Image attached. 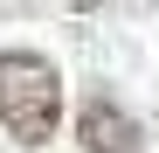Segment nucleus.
<instances>
[{
    "instance_id": "3",
    "label": "nucleus",
    "mask_w": 159,
    "mask_h": 153,
    "mask_svg": "<svg viewBox=\"0 0 159 153\" xmlns=\"http://www.w3.org/2000/svg\"><path fill=\"white\" fill-rule=\"evenodd\" d=\"M76 7H90V0H76Z\"/></svg>"
},
{
    "instance_id": "1",
    "label": "nucleus",
    "mask_w": 159,
    "mask_h": 153,
    "mask_svg": "<svg viewBox=\"0 0 159 153\" xmlns=\"http://www.w3.org/2000/svg\"><path fill=\"white\" fill-rule=\"evenodd\" d=\"M62 118V76L35 49H7L0 56V125L21 146H48Z\"/></svg>"
},
{
    "instance_id": "2",
    "label": "nucleus",
    "mask_w": 159,
    "mask_h": 153,
    "mask_svg": "<svg viewBox=\"0 0 159 153\" xmlns=\"http://www.w3.org/2000/svg\"><path fill=\"white\" fill-rule=\"evenodd\" d=\"M76 139H83V153H139L145 132H139V118H131L125 105H111V97H83V111H76Z\"/></svg>"
}]
</instances>
